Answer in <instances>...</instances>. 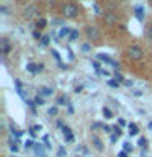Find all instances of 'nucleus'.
Wrapping results in <instances>:
<instances>
[{"instance_id":"1","label":"nucleus","mask_w":152,"mask_h":157,"mask_svg":"<svg viewBox=\"0 0 152 157\" xmlns=\"http://www.w3.org/2000/svg\"><path fill=\"white\" fill-rule=\"evenodd\" d=\"M127 57L131 59V61H141L142 57H144V51H142L141 46H137V44H131L129 48H127Z\"/></svg>"},{"instance_id":"2","label":"nucleus","mask_w":152,"mask_h":157,"mask_svg":"<svg viewBox=\"0 0 152 157\" xmlns=\"http://www.w3.org/2000/svg\"><path fill=\"white\" fill-rule=\"evenodd\" d=\"M77 13H78V8L75 3H66L62 7V15L66 18H75Z\"/></svg>"},{"instance_id":"3","label":"nucleus","mask_w":152,"mask_h":157,"mask_svg":"<svg viewBox=\"0 0 152 157\" xmlns=\"http://www.w3.org/2000/svg\"><path fill=\"white\" fill-rule=\"evenodd\" d=\"M0 46H2V57L5 61V57L10 54V51H12V44H10V39L8 38H2L0 39Z\"/></svg>"},{"instance_id":"4","label":"nucleus","mask_w":152,"mask_h":157,"mask_svg":"<svg viewBox=\"0 0 152 157\" xmlns=\"http://www.w3.org/2000/svg\"><path fill=\"white\" fill-rule=\"evenodd\" d=\"M85 33H87V38L88 39H93V41H97V39H100V31H98L97 26H87L85 28Z\"/></svg>"},{"instance_id":"5","label":"nucleus","mask_w":152,"mask_h":157,"mask_svg":"<svg viewBox=\"0 0 152 157\" xmlns=\"http://www.w3.org/2000/svg\"><path fill=\"white\" fill-rule=\"evenodd\" d=\"M26 71L31 72V74H39L44 71V64H34V62H29L26 64Z\"/></svg>"},{"instance_id":"6","label":"nucleus","mask_w":152,"mask_h":157,"mask_svg":"<svg viewBox=\"0 0 152 157\" xmlns=\"http://www.w3.org/2000/svg\"><path fill=\"white\" fill-rule=\"evenodd\" d=\"M34 15H38V7L36 5H29V7L25 8V18H33Z\"/></svg>"},{"instance_id":"7","label":"nucleus","mask_w":152,"mask_h":157,"mask_svg":"<svg viewBox=\"0 0 152 157\" xmlns=\"http://www.w3.org/2000/svg\"><path fill=\"white\" fill-rule=\"evenodd\" d=\"M98 59H100V61H103V62H105V64H110V66L111 67H120V64H118V62H115V61H113V59L111 57H108V56H105V54H98V56H97Z\"/></svg>"},{"instance_id":"8","label":"nucleus","mask_w":152,"mask_h":157,"mask_svg":"<svg viewBox=\"0 0 152 157\" xmlns=\"http://www.w3.org/2000/svg\"><path fill=\"white\" fill-rule=\"evenodd\" d=\"M52 88L51 87H39L38 88V95L39 97H43V98H46V97H51L52 95Z\"/></svg>"},{"instance_id":"9","label":"nucleus","mask_w":152,"mask_h":157,"mask_svg":"<svg viewBox=\"0 0 152 157\" xmlns=\"http://www.w3.org/2000/svg\"><path fill=\"white\" fill-rule=\"evenodd\" d=\"M92 144L97 151H100V152L103 151V142L100 141V137H98L97 134H92Z\"/></svg>"},{"instance_id":"10","label":"nucleus","mask_w":152,"mask_h":157,"mask_svg":"<svg viewBox=\"0 0 152 157\" xmlns=\"http://www.w3.org/2000/svg\"><path fill=\"white\" fill-rule=\"evenodd\" d=\"M62 131H64V137H66V141H67V142H74V134H72L70 128H69V126H64Z\"/></svg>"},{"instance_id":"11","label":"nucleus","mask_w":152,"mask_h":157,"mask_svg":"<svg viewBox=\"0 0 152 157\" xmlns=\"http://www.w3.org/2000/svg\"><path fill=\"white\" fill-rule=\"evenodd\" d=\"M105 23H106V25H110V26H111V25L118 23V18H116L113 13H105Z\"/></svg>"},{"instance_id":"12","label":"nucleus","mask_w":152,"mask_h":157,"mask_svg":"<svg viewBox=\"0 0 152 157\" xmlns=\"http://www.w3.org/2000/svg\"><path fill=\"white\" fill-rule=\"evenodd\" d=\"M134 12H136V18L139 20V21H144V7L137 5V7L134 8Z\"/></svg>"},{"instance_id":"13","label":"nucleus","mask_w":152,"mask_h":157,"mask_svg":"<svg viewBox=\"0 0 152 157\" xmlns=\"http://www.w3.org/2000/svg\"><path fill=\"white\" fill-rule=\"evenodd\" d=\"M34 152H36V155L38 157H46V151H44V147L41 144H34Z\"/></svg>"},{"instance_id":"14","label":"nucleus","mask_w":152,"mask_h":157,"mask_svg":"<svg viewBox=\"0 0 152 157\" xmlns=\"http://www.w3.org/2000/svg\"><path fill=\"white\" fill-rule=\"evenodd\" d=\"M127 129H129V136L139 134V128H137V124H134V123H129V124H127Z\"/></svg>"},{"instance_id":"15","label":"nucleus","mask_w":152,"mask_h":157,"mask_svg":"<svg viewBox=\"0 0 152 157\" xmlns=\"http://www.w3.org/2000/svg\"><path fill=\"white\" fill-rule=\"evenodd\" d=\"M70 33H72L70 28L64 26V28H61V31H59V38H69V36H70Z\"/></svg>"},{"instance_id":"16","label":"nucleus","mask_w":152,"mask_h":157,"mask_svg":"<svg viewBox=\"0 0 152 157\" xmlns=\"http://www.w3.org/2000/svg\"><path fill=\"white\" fill-rule=\"evenodd\" d=\"M10 132H12V134H15V137H20V136L23 134V131H18L13 124H10Z\"/></svg>"},{"instance_id":"17","label":"nucleus","mask_w":152,"mask_h":157,"mask_svg":"<svg viewBox=\"0 0 152 157\" xmlns=\"http://www.w3.org/2000/svg\"><path fill=\"white\" fill-rule=\"evenodd\" d=\"M46 23H48V21H46L44 18H38V21H36V28H38V29H43L44 26H46Z\"/></svg>"},{"instance_id":"18","label":"nucleus","mask_w":152,"mask_h":157,"mask_svg":"<svg viewBox=\"0 0 152 157\" xmlns=\"http://www.w3.org/2000/svg\"><path fill=\"white\" fill-rule=\"evenodd\" d=\"M78 38V31H77V29H72V33H70V36H69L67 39H69V41H75V39Z\"/></svg>"},{"instance_id":"19","label":"nucleus","mask_w":152,"mask_h":157,"mask_svg":"<svg viewBox=\"0 0 152 157\" xmlns=\"http://www.w3.org/2000/svg\"><path fill=\"white\" fill-rule=\"evenodd\" d=\"M34 105H36V106H41V105H44V98L38 95L36 98H34Z\"/></svg>"},{"instance_id":"20","label":"nucleus","mask_w":152,"mask_h":157,"mask_svg":"<svg viewBox=\"0 0 152 157\" xmlns=\"http://www.w3.org/2000/svg\"><path fill=\"white\" fill-rule=\"evenodd\" d=\"M123 151H124V152H131L132 151L131 142H123Z\"/></svg>"},{"instance_id":"21","label":"nucleus","mask_w":152,"mask_h":157,"mask_svg":"<svg viewBox=\"0 0 152 157\" xmlns=\"http://www.w3.org/2000/svg\"><path fill=\"white\" fill-rule=\"evenodd\" d=\"M103 116H105L106 120H110V118L113 116V115H111V110H110V108H103Z\"/></svg>"},{"instance_id":"22","label":"nucleus","mask_w":152,"mask_h":157,"mask_svg":"<svg viewBox=\"0 0 152 157\" xmlns=\"http://www.w3.org/2000/svg\"><path fill=\"white\" fill-rule=\"evenodd\" d=\"M64 103H67V97H66V95L59 97V98H57V101H56V105H64Z\"/></svg>"},{"instance_id":"23","label":"nucleus","mask_w":152,"mask_h":157,"mask_svg":"<svg viewBox=\"0 0 152 157\" xmlns=\"http://www.w3.org/2000/svg\"><path fill=\"white\" fill-rule=\"evenodd\" d=\"M34 144H36V142H33L31 139H28L26 142H25V149H33Z\"/></svg>"},{"instance_id":"24","label":"nucleus","mask_w":152,"mask_h":157,"mask_svg":"<svg viewBox=\"0 0 152 157\" xmlns=\"http://www.w3.org/2000/svg\"><path fill=\"white\" fill-rule=\"evenodd\" d=\"M66 155H67L66 147H59V151H57V157H66Z\"/></svg>"},{"instance_id":"25","label":"nucleus","mask_w":152,"mask_h":157,"mask_svg":"<svg viewBox=\"0 0 152 157\" xmlns=\"http://www.w3.org/2000/svg\"><path fill=\"white\" fill-rule=\"evenodd\" d=\"M49 115H51V116H56L57 115V106H51V108H49Z\"/></svg>"},{"instance_id":"26","label":"nucleus","mask_w":152,"mask_h":157,"mask_svg":"<svg viewBox=\"0 0 152 157\" xmlns=\"http://www.w3.org/2000/svg\"><path fill=\"white\" fill-rule=\"evenodd\" d=\"M49 44V36H43L41 38V46H48Z\"/></svg>"},{"instance_id":"27","label":"nucleus","mask_w":152,"mask_h":157,"mask_svg":"<svg viewBox=\"0 0 152 157\" xmlns=\"http://www.w3.org/2000/svg\"><path fill=\"white\" fill-rule=\"evenodd\" d=\"M115 78H116V80H118V82H120V83H121V82H124V77H123V75H121V74H118V72L115 74Z\"/></svg>"},{"instance_id":"28","label":"nucleus","mask_w":152,"mask_h":157,"mask_svg":"<svg viewBox=\"0 0 152 157\" xmlns=\"http://www.w3.org/2000/svg\"><path fill=\"white\" fill-rule=\"evenodd\" d=\"M108 85L110 87H120V82L118 80H108Z\"/></svg>"},{"instance_id":"29","label":"nucleus","mask_w":152,"mask_h":157,"mask_svg":"<svg viewBox=\"0 0 152 157\" xmlns=\"http://www.w3.org/2000/svg\"><path fill=\"white\" fill-rule=\"evenodd\" d=\"M146 144H147V139H146V137H141L139 142H137V146H141V147H144Z\"/></svg>"},{"instance_id":"30","label":"nucleus","mask_w":152,"mask_h":157,"mask_svg":"<svg viewBox=\"0 0 152 157\" xmlns=\"http://www.w3.org/2000/svg\"><path fill=\"white\" fill-rule=\"evenodd\" d=\"M113 131H115V134H116L118 137L121 136V128H120V126H115V128H113Z\"/></svg>"},{"instance_id":"31","label":"nucleus","mask_w":152,"mask_h":157,"mask_svg":"<svg viewBox=\"0 0 152 157\" xmlns=\"http://www.w3.org/2000/svg\"><path fill=\"white\" fill-rule=\"evenodd\" d=\"M0 12H2L3 15H8V8H7V5H2V7H0Z\"/></svg>"},{"instance_id":"32","label":"nucleus","mask_w":152,"mask_h":157,"mask_svg":"<svg viewBox=\"0 0 152 157\" xmlns=\"http://www.w3.org/2000/svg\"><path fill=\"white\" fill-rule=\"evenodd\" d=\"M105 124H101V123H93L92 124V129H98V128H103Z\"/></svg>"},{"instance_id":"33","label":"nucleus","mask_w":152,"mask_h":157,"mask_svg":"<svg viewBox=\"0 0 152 157\" xmlns=\"http://www.w3.org/2000/svg\"><path fill=\"white\" fill-rule=\"evenodd\" d=\"M10 149H12V152H18V146L17 144H10Z\"/></svg>"},{"instance_id":"34","label":"nucleus","mask_w":152,"mask_h":157,"mask_svg":"<svg viewBox=\"0 0 152 157\" xmlns=\"http://www.w3.org/2000/svg\"><path fill=\"white\" fill-rule=\"evenodd\" d=\"M82 51L88 52V51H90V44H83V46H82Z\"/></svg>"},{"instance_id":"35","label":"nucleus","mask_w":152,"mask_h":157,"mask_svg":"<svg viewBox=\"0 0 152 157\" xmlns=\"http://www.w3.org/2000/svg\"><path fill=\"white\" fill-rule=\"evenodd\" d=\"M33 36L36 38V39H41V38H43V36H41V33H39V31H34V33H33Z\"/></svg>"},{"instance_id":"36","label":"nucleus","mask_w":152,"mask_h":157,"mask_svg":"<svg viewBox=\"0 0 152 157\" xmlns=\"http://www.w3.org/2000/svg\"><path fill=\"white\" fill-rule=\"evenodd\" d=\"M118 157H127V152H124V151H121L120 154H118Z\"/></svg>"},{"instance_id":"37","label":"nucleus","mask_w":152,"mask_h":157,"mask_svg":"<svg viewBox=\"0 0 152 157\" xmlns=\"http://www.w3.org/2000/svg\"><path fill=\"white\" fill-rule=\"evenodd\" d=\"M103 131H105V132H110V131H111V128L105 124V126H103Z\"/></svg>"},{"instance_id":"38","label":"nucleus","mask_w":152,"mask_h":157,"mask_svg":"<svg viewBox=\"0 0 152 157\" xmlns=\"http://www.w3.org/2000/svg\"><path fill=\"white\" fill-rule=\"evenodd\" d=\"M124 85L126 87H131L132 85V80H124Z\"/></svg>"},{"instance_id":"39","label":"nucleus","mask_w":152,"mask_h":157,"mask_svg":"<svg viewBox=\"0 0 152 157\" xmlns=\"http://www.w3.org/2000/svg\"><path fill=\"white\" fill-rule=\"evenodd\" d=\"M147 36H149V39H152V26L149 28V31H147Z\"/></svg>"},{"instance_id":"40","label":"nucleus","mask_w":152,"mask_h":157,"mask_svg":"<svg viewBox=\"0 0 152 157\" xmlns=\"http://www.w3.org/2000/svg\"><path fill=\"white\" fill-rule=\"evenodd\" d=\"M18 2H28V0H18Z\"/></svg>"},{"instance_id":"41","label":"nucleus","mask_w":152,"mask_h":157,"mask_svg":"<svg viewBox=\"0 0 152 157\" xmlns=\"http://www.w3.org/2000/svg\"><path fill=\"white\" fill-rule=\"evenodd\" d=\"M121 2H124V0H121Z\"/></svg>"}]
</instances>
